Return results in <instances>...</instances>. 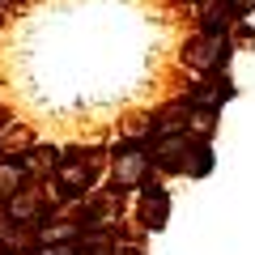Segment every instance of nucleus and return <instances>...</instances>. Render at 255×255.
Returning a JSON list of instances; mask_svg holds the SVG:
<instances>
[{
	"label": "nucleus",
	"instance_id": "ddd939ff",
	"mask_svg": "<svg viewBox=\"0 0 255 255\" xmlns=\"http://www.w3.org/2000/svg\"><path fill=\"white\" fill-rule=\"evenodd\" d=\"M230 43H234V51H238V47H251L255 43V30H251V21H234V30H230Z\"/></svg>",
	"mask_w": 255,
	"mask_h": 255
},
{
	"label": "nucleus",
	"instance_id": "6e6552de",
	"mask_svg": "<svg viewBox=\"0 0 255 255\" xmlns=\"http://www.w3.org/2000/svg\"><path fill=\"white\" fill-rule=\"evenodd\" d=\"M153 124H157V136H179V132H187V102L179 94H170L162 107H153Z\"/></svg>",
	"mask_w": 255,
	"mask_h": 255
},
{
	"label": "nucleus",
	"instance_id": "f257e3e1",
	"mask_svg": "<svg viewBox=\"0 0 255 255\" xmlns=\"http://www.w3.org/2000/svg\"><path fill=\"white\" fill-rule=\"evenodd\" d=\"M102 170H107V149H60V162L43 179V187L51 196V204L68 209V204H77L81 196H90L98 187Z\"/></svg>",
	"mask_w": 255,
	"mask_h": 255
},
{
	"label": "nucleus",
	"instance_id": "39448f33",
	"mask_svg": "<svg viewBox=\"0 0 255 255\" xmlns=\"http://www.w3.org/2000/svg\"><path fill=\"white\" fill-rule=\"evenodd\" d=\"M132 196H136V204H132V230H140V234L166 230L174 204H170V187H166L162 174H153V179H149L140 191H132Z\"/></svg>",
	"mask_w": 255,
	"mask_h": 255
},
{
	"label": "nucleus",
	"instance_id": "0eeeda50",
	"mask_svg": "<svg viewBox=\"0 0 255 255\" xmlns=\"http://www.w3.org/2000/svg\"><path fill=\"white\" fill-rule=\"evenodd\" d=\"M191 17H196V30L200 34H230L234 30V13H230V0H200L196 9H191Z\"/></svg>",
	"mask_w": 255,
	"mask_h": 255
},
{
	"label": "nucleus",
	"instance_id": "423d86ee",
	"mask_svg": "<svg viewBox=\"0 0 255 255\" xmlns=\"http://www.w3.org/2000/svg\"><path fill=\"white\" fill-rule=\"evenodd\" d=\"M149 149H153V170L162 179H174V174H183V157L191 149V136L187 132H179V136H157Z\"/></svg>",
	"mask_w": 255,
	"mask_h": 255
},
{
	"label": "nucleus",
	"instance_id": "f8f14e48",
	"mask_svg": "<svg viewBox=\"0 0 255 255\" xmlns=\"http://www.w3.org/2000/svg\"><path fill=\"white\" fill-rule=\"evenodd\" d=\"M115 247V230H81L77 238V255H111Z\"/></svg>",
	"mask_w": 255,
	"mask_h": 255
},
{
	"label": "nucleus",
	"instance_id": "6ab92c4d",
	"mask_svg": "<svg viewBox=\"0 0 255 255\" xmlns=\"http://www.w3.org/2000/svg\"><path fill=\"white\" fill-rule=\"evenodd\" d=\"M0 157H4V140H0Z\"/></svg>",
	"mask_w": 255,
	"mask_h": 255
},
{
	"label": "nucleus",
	"instance_id": "f03ea898",
	"mask_svg": "<svg viewBox=\"0 0 255 255\" xmlns=\"http://www.w3.org/2000/svg\"><path fill=\"white\" fill-rule=\"evenodd\" d=\"M153 174H157V170H153V149H149V145L119 136L115 145L107 149V187H111V191L132 196V191H140Z\"/></svg>",
	"mask_w": 255,
	"mask_h": 255
},
{
	"label": "nucleus",
	"instance_id": "dca6fc26",
	"mask_svg": "<svg viewBox=\"0 0 255 255\" xmlns=\"http://www.w3.org/2000/svg\"><path fill=\"white\" fill-rule=\"evenodd\" d=\"M30 247H34V243H30ZM30 247H4V243H0V255H30Z\"/></svg>",
	"mask_w": 255,
	"mask_h": 255
},
{
	"label": "nucleus",
	"instance_id": "1a4fd4ad",
	"mask_svg": "<svg viewBox=\"0 0 255 255\" xmlns=\"http://www.w3.org/2000/svg\"><path fill=\"white\" fill-rule=\"evenodd\" d=\"M213 166H217V153H213V140H191L187 157H183V179H209Z\"/></svg>",
	"mask_w": 255,
	"mask_h": 255
},
{
	"label": "nucleus",
	"instance_id": "9b49d317",
	"mask_svg": "<svg viewBox=\"0 0 255 255\" xmlns=\"http://www.w3.org/2000/svg\"><path fill=\"white\" fill-rule=\"evenodd\" d=\"M217 115H221V111L187 107V136L191 140H213V136H217Z\"/></svg>",
	"mask_w": 255,
	"mask_h": 255
},
{
	"label": "nucleus",
	"instance_id": "7ed1b4c3",
	"mask_svg": "<svg viewBox=\"0 0 255 255\" xmlns=\"http://www.w3.org/2000/svg\"><path fill=\"white\" fill-rule=\"evenodd\" d=\"M230 60H234V43H230V34H200V30H191L187 43L179 47V68L187 77L230 73Z\"/></svg>",
	"mask_w": 255,
	"mask_h": 255
},
{
	"label": "nucleus",
	"instance_id": "9d476101",
	"mask_svg": "<svg viewBox=\"0 0 255 255\" xmlns=\"http://www.w3.org/2000/svg\"><path fill=\"white\" fill-rule=\"evenodd\" d=\"M124 140H140V145H153L157 140V124H153V111H136V115L124 119Z\"/></svg>",
	"mask_w": 255,
	"mask_h": 255
},
{
	"label": "nucleus",
	"instance_id": "4468645a",
	"mask_svg": "<svg viewBox=\"0 0 255 255\" xmlns=\"http://www.w3.org/2000/svg\"><path fill=\"white\" fill-rule=\"evenodd\" d=\"M30 255H77V243H34Z\"/></svg>",
	"mask_w": 255,
	"mask_h": 255
},
{
	"label": "nucleus",
	"instance_id": "a211bd4d",
	"mask_svg": "<svg viewBox=\"0 0 255 255\" xmlns=\"http://www.w3.org/2000/svg\"><path fill=\"white\" fill-rule=\"evenodd\" d=\"M170 4H179V9H187V13H191L196 4H200V0H170Z\"/></svg>",
	"mask_w": 255,
	"mask_h": 255
},
{
	"label": "nucleus",
	"instance_id": "2eb2a0df",
	"mask_svg": "<svg viewBox=\"0 0 255 255\" xmlns=\"http://www.w3.org/2000/svg\"><path fill=\"white\" fill-rule=\"evenodd\" d=\"M230 13H234L238 21H243V17H251V13H255V0H230Z\"/></svg>",
	"mask_w": 255,
	"mask_h": 255
},
{
	"label": "nucleus",
	"instance_id": "f3484780",
	"mask_svg": "<svg viewBox=\"0 0 255 255\" xmlns=\"http://www.w3.org/2000/svg\"><path fill=\"white\" fill-rule=\"evenodd\" d=\"M9 124H13V111L4 107V102H0V132H4V128H9Z\"/></svg>",
	"mask_w": 255,
	"mask_h": 255
},
{
	"label": "nucleus",
	"instance_id": "20e7f679",
	"mask_svg": "<svg viewBox=\"0 0 255 255\" xmlns=\"http://www.w3.org/2000/svg\"><path fill=\"white\" fill-rule=\"evenodd\" d=\"M51 209H60V204H51L43 183H21L17 191L0 196V221L4 226H17V230H34Z\"/></svg>",
	"mask_w": 255,
	"mask_h": 255
}]
</instances>
